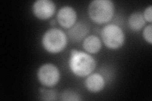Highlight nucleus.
<instances>
[{
    "label": "nucleus",
    "instance_id": "f257e3e1",
    "mask_svg": "<svg viewBox=\"0 0 152 101\" xmlns=\"http://www.w3.org/2000/svg\"><path fill=\"white\" fill-rule=\"evenodd\" d=\"M68 66L74 76L85 78L96 70L97 61L93 55L84 51L72 49L69 53Z\"/></svg>",
    "mask_w": 152,
    "mask_h": 101
},
{
    "label": "nucleus",
    "instance_id": "7ed1b4c3",
    "mask_svg": "<svg viewBox=\"0 0 152 101\" xmlns=\"http://www.w3.org/2000/svg\"><path fill=\"white\" fill-rule=\"evenodd\" d=\"M115 5L111 0H93L88 7V15L93 23L106 25L115 15Z\"/></svg>",
    "mask_w": 152,
    "mask_h": 101
},
{
    "label": "nucleus",
    "instance_id": "423d86ee",
    "mask_svg": "<svg viewBox=\"0 0 152 101\" xmlns=\"http://www.w3.org/2000/svg\"><path fill=\"white\" fill-rule=\"evenodd\" d=\"M32 13L37 19L47 20L56 13V6L52 0H37L32 5Z\"/></svg>",
    "mask_w": 152,
    "mask_h": 101
},
{
    "label": "nucleus",
    "instance_id": "1a4fd4ad",
    "mask_svg": "<svg viewBox=\"0 0 152 101\" xmlns=\"http://www.w3.org/2000/svg\"><path fill=\"white\" fill-rule=\"evenodd\" d=\"M90 27L85 20H78L70 28L66 31L69 39L75 43L82 42L89 35Z\"/></svg>",
    "mask_w": 152,
    "mask_h": 101
},
{
    "label": "nucleus",
    "instance_id": "6e6552de",
    "mask_svg": "<svg viewBox=\"0 0 152 101\" xmlns=\"http://www.w3.org/2000/svg\"><path fill=\"white\" fill-rule=\"evenodd\" d=\"M84 85L89 92L98 94L105 88L106 80L102 73L94 71L85 78Z\"/></svg>",
    "mask_w": 152,
    "mask_h": 101
},
{
    "label": "nucleus",
    "instance_id": "0eeeda50",
    "mask_svg": "<svg viewBox=\"0 0 152 101\" xmlns=\"http://www.w3.org/2000/svg\"><path fill=\"white\" fill-rule=\"evenodd\" d=\"M56 20L61 28L69 30L78 21L77 10L72 6L61 7L56 12Z\"/></svg>",
    "mask_w": 152,
    "mask_h": 101
},
{
    "label": "nucleus",
    "instance_id": "9b49d317",
    "mask_svg": "<svg viewBox=\"0 0 152 101\" xmlns=\"http://www.w3.org/2000/svg\"><path fill=\"white\" fill-rule=\"evenodd\" d=\"M148 24L142 15L141 12L136 11L131 13L127 18V25L130 29L135 32L142 31L145 26Z\"/></svg>",
    "mask_w": 152,
    "mask_h": 101
},
{
    "label": "nucleus",
    "instance_id": "ddd939ff",
    "mask_svg": "<svg viewBox=\"0 0 152 101\" xmlns=\"http://www.w3.org/2000/svg\"><path fill=\"white\" fill-rule=\"evenodd\" d=\"M39 94L41 100L48 101L56 100L57 93L53 90V88H46L42 86L39 89Z\"/></svg>",
    "mask_w": 152,
    "mask_h": 101
},
{
    "label": "nucleus",
    "instance_id": "2eb2a0df",
    "mask_svg": "<svg viewBox=\"0 0 152 101\" xmlns=\"http://www.w3.org/2000/svg\"><path fill=\"white\" fill-rule=\"evenodd\" d=\"M142 13L146 23H152V5L146 7Z\"/></svg>",
    "mask_w": 152,
    "mask_h": 101
},
{
    "label": "nucleus",
    "instance_id": "9d476101",
    "mask_svg": "<svg viewBox=\"0 0 152 101\" xmlns=\"http://www.w3.org/2000/svg\"><path fill=\"white\" fill-rule=\"evenodd\" d=\"M103 46L101 38L94 34H89L82 41L83 51L91 55L96 54L100 52Z\"/></svg>",
    "mask_w": 152,
    "mask_h": 101
},
{
    "label": "nucleus",
    "instance_id": "20e7f679",
    "mask_svg": "<svg viewBox=\"0 0 152 101\" xmlns=\"http://www.w3.org/2000/svg\"><path fill=\"white\" fill-rule=\"evenodd\" d=\"M103 45L110 50H118L126 43V33L123 28L114 23L104 25L100 33Z\"/></svg>",
    "mask_w": 152,
    "mask_h": 101
},
{
    "label": "nucleus",
    "instance_id": "39448f33",
    "mask_svg": "<svg viewBox=\"0 0 152 101\" xmlns=\"http://www.w3.org/2000/svg\"><path fill=\"white\" fill-rule=\"evenodd\" d=\"M36 78L42 86L54 88L60 82L61 72L56 65L53 62H45L37 68Z\"/></svg>",
    "mask_w": 152,
    "mask_h": 101
},
{
    "label": "nucleus",
    "instance_id": "f8f14e48",
    "mask_svg": "<svg viewBox=\"0 0 152 101\" xmlns=\"http://www.w3.org/2000/svg\"><path fill=\"white\" fill-rule=\"evenodd\" d=\"M60 100L63 101H80L82 100L80 94L74 90L65 89L60 95Z\"/></svg>",
    "mask_w": 152,
    "mask_h": 101
},
{
    "label": "nucleus",
    "instance_id": "4468645a",
    "mask_svg": "<svg viewBox=\"0 0 152 101\" xmlns=\"http://www.w3.org/2000/svg\"><path fill=\"white\" fill-rule=\"evenodd\" d=\"M142 36L148 44H152V23H148L142 29Z\"/></svg>",
    "mask_w": 152,
    "mask_h": 101
},
{
    "label": "nucleus",
    "instance_id": "f03ea898",
    "mask_svg": "<svg viewBox=\"0 0 152 101\" xmlns=\"http://www.w3.org/2000/svg\"><path fill=\"white\" fill-rule=\"evenodd\" d=\"M69 37L61 28L51 27L42 35L41 43L43 49L51 54H58L67 47Z\"/></svg>",
    "mask_w": 152,
    "mask_h": 101
}]
</instances>
